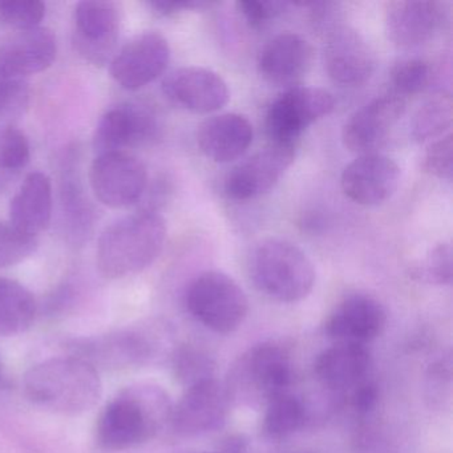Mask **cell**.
<instances>
[{
	"label": "cell",
	"mask_w": 453,
	"mask_h": 453,
	"mask_svg": "<svg viewBox=\"0 0 453 453\" xmlns=\"http://www.w3.org/2000/svg\"><path fill=\"white\" fill-rule=\"evenodd\" d=\"M172 403L161 387L137 384L108 403L97 418L95 436L102 449H131L171 426Z\"/></svg>",
	"instance_id": "6da1fadb"
},
{
	"label": "cell",
	"mask_w": 453,
	"mask_h": 453,
	"mask_svg": "<svg viewBox=\"0 0 453 453\" xmlns=\"http://www.w3.org/2000/svg\"><path fill=\"white\" fill-rule=\"evenodd\" d=\"M25 389L35 404L65 416L92 410L103 395L96 367L78 357H54L34 365L26 373Z\"/></svg>",
	"instance_id": "7a4b0ae2"
},
{
	"label": "cell",
	"mask_w": 453,
	"mask_h": 453,
	"mask_svg": "<svg viewBox=\"0 0 453 453\" xmlns=\"http://www.w3.org/2000/svg\"><path fill=\"white\" fill-rule=\"evenodd\" d=\"M165 240V219L156 211L124 217L103 232L97 243V267L110 280L136 274L156 261Z\"/></svg>",
	"instance_id": "3957f363"
},
{
	"label": "cell",
	"mask_w": 453,
	"mask_h": 453,
	"mask_svg": "<svg viewBox=\"0 0 453 453\" xmlns=\"http://www.w3.org/2000/svg\"><path fill=\"white\" fill-rule=\"evenodd\" d=\"M249 273L261 293L280 303L307 298L315 285L309 257L294 243L278 238L262 241L251 251Z\"/></svg>",
	"instance_id": "277c9868"
},
{
	"label": "cell",
	"mask_w": 453,
	"mask_h": 453,
	"mask_svg": "<svg viewBox=\"0 0 453 453\" xmlns=\"http://www.w3.org/2000/svg\"><path fill=\"white\" fill-rule=\"evenodd\" d=\"M293 381L290 357L280 344L250 347L229 368L224 384L230 402L249 407L265 405L286 394Z\"/></svg>",
	"instance_id": "5b68a950"
},
{
	"label": "cell",
	"mask_w": 453,
	"mask_h": 453,
	"mask_svg": "<svg viewBox=\"0 0 453 453\" xmlns=\"http://www.w3.org/2000/svg\"><path fill=\"white\" fill-rule=\"evenodd\" d=\"M173 331L163 323L118 331L97 338L84 339L76 344V355L94 367L144 365L173 357Z\"/></svg>",
	"instance_id": "8992f818"
},
{
	"label": "cell",
	"mask_w": 453,
	"mask_h": 453,
	"mask_svg": "<svg viewBox=\"0 0 453 453\" xmlns=\"http://www.w3.org/2000/svg\"><path fill=\"white\" fill-rule=\"evenodd\" d=\"M185 303L196 320L217 334L234 333L249 311L245 291L229 275L216 270L201 273L190 282Z\"/></svg>",
	"instance_id": "52a82bcc"
},
{
	"label": "cell",
	"mask_w": 453,
	"mask_h": 453,
	"mask_svg": "<svg viewBox=\"0 0 453 453\" xmlns=\"http://www.w3.org/2000/svg\"><path fill=\"white\" fill-rule=\"evenodd\" d=\"M335 99L330 92L312 87H293L273 100L265 116L269 144L296 148L303 132L330 115Z\"/></svg>",
	"instance_id": "ba28073f"
},
{
	"label": "cell",
	"mask_w": 453,
	"mask_h": 453,
	"mask_svg": "<svg viewBox=\"0 0 453 453\" xmlns=\"http://www.w3.org/2000/svg\"><path fill=\"white\" fill-rule=\"evenodd\" d=\"M96 197L110 208H127L139 203L148 189V172L128 152L96 156L89 172Z\"/></svg>",
	"instance_id": "9c48e42d"
},
{
	"label": "cell",
	"mask_w": 453,
	"mask_h": 453,
	"mask_svg": "<svg viewBox=\"0 0 453 453\" xmlns=\"http://www.w3.org/2000/svg\"><path fill=\"white\" fill-rule=\"evenodd\" d=\"M229 395L216 379L189 387L172 411L171 428L182 437L211 434L224 426L230 408Z\"/></svg>",
	"instance_id": "30bf717a"
},
{
	"label": "cell",
	"mask_w": 453,
	"mask_h": 453,
	"mask_svg": "<svg viewBox=\"0 0 453 453\" xmlns=\"http://www.w3.org/2000/svg\"><path fill=\"white\" fill-rule=\"evenodd\" d=\"M323 62L328 78L342 87H359L372 78L376 58L355 28L338 25L325 34Z\"/></svg>",
	"instance_id": "8fae6325"
},
{
	"label": "cell",
	"mask_w": 453,
	"mask_h": 453,
	"mask_svg": "<svg viewBox=\"0 0 453 453\" xmlns=\"http://www.w3.org/2000/svg\"><path fill=\"white\" fill-rule=\"evenodd\" d=\"M155 111L142 103H124L108 111L97 124L94 136L96 155L127 152L157 137Z\"/></svg>",
	"instance_id": "7c38bea8"
},
{
	"label": "cell",
	"mask_w": 453,
	"mask_h": 453,
	"mask_svg": "<svg viewBox=\"0 0 453 453\" xmlns=\"http://www.w3.org/2000/svg\"><path fill=\"white\" fill-rule=\"evenodd\" d=\"M169 60L171 47L161 34H140L112 58L111 75L121 88L137 91L163 75Z\"/></svg>",
	"instance_id": "4fadbf2b"
},
{
	"label": "cell",
	"mask_w": 453,
	"mask_h": 453,
	"mask_svg": "<svg viewBox=\"0 0 453 453\" xmlns=\"http://www.w3.org/2000/svg\"><path fill=\"white\" fill-rule=\"evenodd\" d=\"M73 46L81 58L94 65H103L115 57L120 19L111 2L86 0L75 9Z\"/></svg>",
	"instance_id": "5bb4252c"
},
{
	"label": "cell",
	"mask_w": 453,
	"mask_h": 453,
	"mask_svg": "<svg viewBox=\"0 0 453 453\" xmlns=\"http://www.w3.org/2000/svg\"><path fill=\"white\" fill-rule=\"evenodd\" d=\"M405 110L407 100L394 92L376 97L344 124L342 131L344 147L359 156L376 153L388 140Z\"/></svg>",
	"instance_id": "9a60e30c"
},
{
	"label": "cell",
	"mask_w": 453,
	"mask_h": 453,
	"mask_svg": "<svg viewBox=\"0 0 453 453\" xmlns=\"http://www.w3.org/2000/svg\"><path fill=\"white\" fill-rule=\"evenodd\" d=\"M296 158V148L267 145L237 164L225 179V193L238 203L266 195L282 179Z\"/></svg>",
	"instance_id": "2e32d148"
},
{
	"label": "cell",
	"mask_w": 453,
	"mask_h": 453,
	"mask_svg": "<svg viewBox=\"0 0 453 453\" xmlns=\"http://www.w3.org/2000/svg\"><path fill=\"white\" fill-rule=\"evenodd\" d=\"M447 19V9L441 2L396 0L387 4L386 34L399 49H418L434 41Z\"/></svg>",
	"instance_id": "e0dca14e"
},
{
	"label": "cell",
	"mask_w": 453,
	"mask_h": 453,
	"mask_svg": "<svg viewBox=\"0 0 453 453\" xmlns=\"http://www.w3.org/2000/svg\"><path fill=\"white\" fill-rule=\"evenodd\" d=\"M166 99L188 112L209 115L229 103L226 81L213 71L201 67H182L172 71L163 81Z\"/></svg>",
	"instance_id": "ac0fdd59"
},
{
	"label": "cell",
	"mask_w": 453,
	"mask_h": 453,
	"mask_svg": "<svg viewBox=\"0 0 453 453\" xmlns=\"http://www.w3.org/2000/svg\"><path fill=\"white\" fill-rule=\"evenodd\" d=\"M400 176L396 161L378 152L370 153L359 156L344 168L341 187L346 197L357 205H381L396 192Z\"/></svg>",
	"instance_id": "d6986e66"
},
{
	"label": "cell",
	"mask_w": 453,
	"mask_h": 453,
	"mask_svg": "<svg viewBox=\"0 0 453 453\" xmlns=\"http://www.w3.org/2000/svg\"><path fill=\"white\" fill-rule=\"evenodd\" d=\"M314 49L299 34L283 33L267 42L258 57L262 78L273 86L293 88L311 70Z\"/></svg>",
	"instance_id": "ffe728a7"
},
{
	"label": "cell",
	"mask_w": 453,
	"mask_h": 453,
	"mask_svg": "<svg viewBox=\"0 0 453 453\" xmlns=\"http://www.w3.org/2000/svg\"><path fill=\"white\" fill-rule=\"evenodd\" d=\"M387 314L380 302L365 294L347 296L326 322V333L336 342L367 344L384 331Z\"/></svg>",
	"instance_id": "44dd1931"
},
{
	"label": "cell",
	"mask_w": 453,
	"mask_h": 453,
	"mask_svg": "<svg viewBox=\"0 0 453 453\" xmlns=\"http://www.w3.org/2000/svg\"><path fill=\"white\" fill-rule=\"evenodd\" d=\"M57 52V38L49 28L18 31L0 47V73L23 81L51 67Z\"/></svg>",
	"instance_id": "7402d4cb"
},
{
	"label": "cell",
	"mask_w": 453,
	"mask_h": 453,
	"mask_svg": "<svg viewBox=\"0 0 453 453\" xmlns=\"http://www.w3.org/2000/svg\"><path fill=\"white\" fill-rule=\"evenodd\" d=\"M253 126L245 116L221 113L206 119L197 132V144L205 157L225 164L245 155L253 142Z\"/></svg>",
	"instance_id": "603a6c76"
},
{
	"label": "cell",
	"mask_w": 453,
	"mask_h": 453,
	"mask_svg": "<svg viewBox=\"0 0 453 453\" xmlns=\"http://www.w3.org/2000/svg\"><path fill=\"white\" fill-rule=\"evenodd\" d=\"M370 367L371 354L365 344L336 342L318 355L314 372L322 386L346 391L365 381Z\"/></svg>",
	"instance_id": "cb8c5ba5"
},
{
	"label": "cell",
	"mask_w": 453,
	"mask_h": 453,
	"mask_svg": "<svg viewBox=\"0 0 453 453\" xmlns=\"http://www.w3.org/2000/svg\"><path fill=\"white\" fill-rule=\"evenodd\" d=\"M54 205L52 182L42 172L26 177L10 205V224L25 234L36 237L49 226Z\"/></svg>",
	"instance_id": "d4e9b609"
},
{
	"label": "cell",
	"mask_w": 453,
	"mask_h": 453,
	"mask_svg": "<svg viewBox=\"0 0 453 453\" xmlns=\"http://www.w3.org/2000/svg\"><path fill=\"white\" fill-rule=\"evenodd\" d=\"M36 302L17 280L0 278V336L18 335L33 326Z\"/></svg>",
	"instance_id": "484cf974"
},
{
	"label": "cell",
	"mask_w": 453,
	"mask_h": 453,
	"mask_svg": "<svg viewBox=\"0 0 453 453\" xmlns=\"http://www.w3.org/2000/svg\"><path fill=\"white\" fill-rule=\"evenodd\" d=\"M452 120L453 102L449 92H434L413 115L411 136L418 144H431L450 134Z\"/></svg>",
	"instance_id": "4316f807"
},
{
	"label": "cell",
	"mask_w": 453,
	"mask_h": 453,
	"mask_svg": "<svg viewBox=\"0 0 453 453\" xmlns=\"http://www.w3.org/2000/svg\"><path fill=\"white\" fill-rule=\"evenodd\" d=\"M306 418L307 411L302 400L286 392L267 403L264 418L265 434L270 439H286L303 426Z\"/></svg>",
	"instance_id": "83f0119b"
},
{
	"label": "cell",
	"mask_w": 453,
	"mask_h": 453,
	"mask_svg": "<svg viewBox=\"0 0 453 453\" xmlns=\"http://www.w3.org/2000/svg\"><path fill=\"white\" fill-rule=\"evenodd\" d=\"M413 280L426 285L445 286L452 282V248L449 243H437L423 258L410 267Z\"/></svg>",
	"instance_id": "f1b7e54d"
},
{
	"label": "cell",
	"mask_w": 453,
	"mask_h": 453,
	"mask_svg": "<svg viewBox=\"0 0 453 453\" xmlns=\"http://www.w3.org/2000/svg\"><path fill=\"white\" fill-rule=\"evenodd\" d=\"M174 373L180 383L189 387L214 379L213 357L195 346L179 347L172 357Z\"/></svg>",
	"instance_id": "f546056e"
},
{
	"label": "cell",
	"mask_w": 453,
	"mask_h": 453,
	"mask_svg": "<svg viewBox=\"0 0 453 453\" xmlns=\"http://www.w3.org/2000/svg\"><path fill=\"white\" fill-rule=\"evenodd\" d=\"M394 94L399 96H412L426 91L434 79V70L423 59H404L392 67L391 75Z\"/></svg>",
	"instance_id": "4dcf8cb0"
},
{
	"label": "cell",
	"mask_w": 453,
	"mask_h": 453,
	"mask_svg": "<svg viewBox=\"0 0 453 453\" xmlns=\"http://www.w3.org/2000/svg\"><path fill=\"white\" fill-rule=\"evenodd\" d=\"M46 6L39 0H0V25L18 31L39 27Z\"/></svg>",
	"instance_id": "1f68e13d"
},
{
	"label": "cell",
	"mask_w": 453,
	"mask_h": 453,
	"mask_svg": "<svg viewBox=\"0 0 453 453\" xmlns=\"http://www.w3.org/2000/svg\"><path fill=\"white\" fill-rule=\"evenodd\" d=\"M36 245V237L25 234L10 222H0V269L25 261L33 256Z\"/></svg>",
	"instance_id": "d6a6232c"
},
{
	"label": "cell",
	"mask_w": 453,
	"mask_h": 453,
	"mask_svg": "<svg viewBox=\"0 0 453 453\" xmlns=\"http://www.w3.org/2000/svg\"><path fill=\"white\" fill-rule=\"evenodd\" d=\"M27 137L15 128L0 132V173H15L30 161Z\"/></svg>",
	"instance_id": "836d02e7"
},
{
	"label": "cell",
	"mask_w": 453,
	"mask_h": 453,
	"mask_svg": "<svg viewBox=\"0 0 453 453\" xmlns=\"http://www.w3.org/2000/svg\"><path fill=\"white\" fill-rule=\"evenodd\" d=\"M421 169L424 173L434 179L450 181L453 174V136H447L436 140L429 144L428 150L424 153L421 160Z\"/></svg>",
	"instance_id": "e575fe53"
},
{
	"label": "cell",
	"mask_w": 453,
	"mask_h": 453,
	"mask_svg": "<svg viewBox=\"0 0 453 453\" xmlns=\"http://www.w3.org/2000/svg\"><path fill=\"white\" fill-rule=\"evenodd\" d=\"M238 12L242 15L249 27L264 30L273 20L285 14L290 4L286 2H262V0H240L237 2Z\"/></svg>",
	"instance_id": "d590c367"
},
{
	"label": "cell",
	"mask_w": 453,
	"mask_h": 453,
	"mask_svg": "<svg viewBox=\"0 0 453 453\" xmlns=\"http://www.w3.org/2000/svg\"><path fill=\"white\" fill-rule=\"evenodd\" d=\"M450 360H439L429 367L426 379V397L431 405H441L450 392Z\"/></svg>",
	"instance_id": "8d00e7d4"
},
{
	"label": "cell",
	"mask_w": 453,
	"mask_h": 453,
	"mask_svg": "<svg viewBox=\"0 0 453 453\" xmlns=\"http://www.w3.org/2000/svg\"><path fill=\"white\" fill-rule=\"evenodd\" d=\"M25 95V81L0 73V115L17 108Z\"/></svg>",
	"instance_id": "74e56055"
},
{
	"label": "cell",
	"mask_w": 453,
	"mask_h": 453,
	"mask_svg": "<svg viewBox=\"0 0 453 453\" xmlns=\"http://www.w3.org/2000/svg\"><path fill=\"white\" fill-rule=\"evenodd\" d=\"M214 4H216L205 2V0H157V2H150V6L161 17H173L181 12H197V10L200 12Z\"/></svg>",
	"instance_id": "f35d334b"
},
{
	"label": "cell",
	"mask_w": 453,
	"mask_h": 453,
	"mask_svg": "<svg viewBox=\"0 0 453 453\" xmlns=\"http://www.w3.org/2000/svg\"><path fill=\"white\" fill-rule=\"evenodd\" d=\"M378 387L371 381L365 380L352 389L351 404L357 412L367 413L378 404Z\"/></svg>",
	"instance_id": "ab89813d"
},
{
	"label": "cell",
	"mask_w": 453,
	"mask_h": 453,
	"mask_svg": "<svg viewBox=\"0 0 453 453\" xmlns=\"http://www.w3.org/2000/svg\"><path fill=\"white\" fill-rule=\"evenodd\" d=\"M216 453H226V452H216Z\"/></svg>",
	"instance_id": "60d3db41"
}]
</instances>
